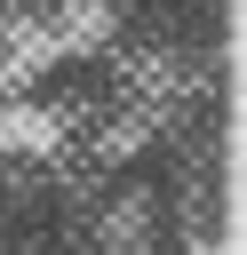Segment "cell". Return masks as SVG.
Returning a JSON list of instances; mask_svg holds the SVG:
<instances>
[{"instance_id":"cell-1","label":"cell","mask_w":247,"mask_h":255,"mask_svg":"<svg viewBox=\"0 0 247 255\" xmlns=\"http://www.w3.org/2000/svg\"><path fill=\"white\" fill-rule=\"evenodd\" d=\"M0 255H104V199L56 143L0 135Z\"/></svg>"}]
</instances>
